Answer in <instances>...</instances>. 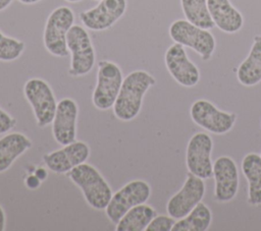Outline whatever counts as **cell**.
<instances>
[{
	"instance_id": "cell-1",
	"label": "cell",
	"mask_w": 261,
	"mask_h": 231,
	"mask_svg": "<svg viewBox=\"0 0 261 231\" xmlns=\"http://www.w3.org/2000/svg\"><path fill=\"white\" fill-rule=\"evenodd\" d=\"M155 83V77L146 70L129 72L123 78L112 107L116 118L121 121L134 120L141 111L145 94Z\"/></svg>"
},
{
	"instance_id": "cell-2",
	"label": "cell",
	"mask_w": 261,
	"mask_h": 231,
	"mask_svg": "<svg viewBox=\"0 0 261 231\" xmlns=\"http://www.w3.org/2000/svg\"><path fill=\"white\" fill-rule=\"evenodd\" d=\"M66 176L82 190L86 201L93 209H106L113 193L108 182L94 166L85 162L68 171Z\"/></svg>"
},
{
	"instance_id": "cell-3",
	"label": "cell",
	"mask_w": 261,
	"mask_h": 231,
	"mask_svg": "<svg viewBox=\"0 0 261 231\" xmlns=\"http://www.w3.org/2000/svg\"><path fill=\"white\" fill-rule=\"evenodd\" d=\"M73 22L74 13L70 7L62 5L51 11L43 34L44 47L51 55L66 57L69 54L66 39Z\"/></svg>"
},
{
	"instance_id": "cell-4",
	"label": "cell",
	"mask_w": 261,
	"mask_h": 231,
	"mask_svg": "<svg viewBox=\"0 0 261 231\" xmlns=\"http://www.w3.org/2000/svg\"><path fill=\"white\" fill-rule=\"evenodd\" d=\"M169 37L174 43L198 53L203 61H209L215 51V38L209 30L199 27L187 19H176L169 26Z\"/></svg>"
},
{
	"instance_id": "cell-5",
	"label": "cell",
	"mask_w": 261,
	"mask_h": 231,
	"mask_svg": "<svg viewBox=\"0 0 261 231\" xmlns=\"http://www.w3.org/2000/svg\"><path fill=\"white\" fill-rule=\"evenodd\" d=\"M67 49L70 53L68 73L77 77L88 74L95 64V49L86 27L73 24L67 34Z\"/></svg>"
},
{
	"instance_id": "cell-6",
	"label": "cell",
	"mask_w": 261,
	"mask_h": 231,
	"mask_svg": "<svg viewBox=\"0 0 261 231\" xmlns=\"http://www.w3.org/2000/svg\"><path fill=\"white\" fill-rule=\"evenodd\" d=\"M123 80L120 67L108 60L98 62L97 83L93 92V105L102 111L113 107Z\"/></svg>"
},
{
	"instance_id": "cell-7",
	"label": "cell",
	"mask_w": 261,
	"mask_h": 231,
	"mask_svg": "<svg viewBox=\"0 0 261 231\" xmlns=\"http://www.w3.org/2000/svg\"><path fill=\"white\" fill-rule=\"evenodd\" d=\"M23 94L33 109L37 125L42 128L51 124L57 102L48 82L42 78H31L24 83Z\"/></svg>"
},
{
	"instance_id": "cell-8",
	"label": "cell",
	"mask_w": 261,
	"mask_h": 231,
	"mask_svg": "<svg viewBox=\"0 0 261 231\" xmlns=\"http://www.w3.org/2000/svg\"><path fill=\"white\" fill-rule=\"evenodd\" d=\"M150 195L151 186L148 182L141 179L129 181L112 194L105 209L106 216L111 223L116 225L128 210L138 205L145 204Z\"/></svg>"
},
{
	"instance_id": "cell-9",
	"label": "cell",
	"mask_w": 261,
	"mask_h": 231,
	"mask_svg": "<svg viewBox=\"0 0 261 231\" xmlns=\"http://www.w3.org/2000/svg\"><path fill=\"white\" fill-rule=\"evenodd\" d=\"M192 120L214 134H224L228 132L237 121V114L218 109L207 100L195 101L190 109Z\"/></svg>"
},
{
	"instance_id": "cell-10",
	"label": "cell",
	"mask_w": 261,
	"mask_h": 231,
	"mask_svg": "<svg viewBox=\"0 0 261 231\" xmlns=\"http://www.w3.org/2000/svg\"><path fill=\"white\" fill-rule=\"evenodd\" d=\"M212 138L206 132H197L191 136L186 152V164L190 173L202 179L212 176Z\"/></svg>"
},
{
	"instance_id": "cell-11",
	"label": "cell",
	"mask_w": 261,
	"mask_h": 231,
	"mask_svg": "<svg viewBox=\"0 0 261 231\" xmlns=\"http://www.w3.org/2000/svg\"><path fill=\"white\" fill-rule=\"evenodd\" d=\"M204 194V179L189 172L181 188L167 201V214L175 220L186 217L200 201H202Z\"/></svg>"
},
{
	"instance_id": "cell-12",
	"label": "cell",
	"mask_w": 261,
	"mask_h": 231,
	"mask_svg": "<svg viewBox=\"0 0 261 231\" xmlns=\"http://www.w3.org/2000/svg\"><path fill=\"white\" fill-rule=\"evenodd\" d=\"M126 8V0H101L95 7L82 11L79 17L86 28L101 32L110 28L119 20Z\"/></svg>"
},
{
	"instance_id": "cell-13",
	"label": "cell",
	"mask_w": 261,
	"mask_h": 231,
	"mask_svg": "<svg viewBox=\"0 0 261 231\" xmlns=\"http://www.w3.org/2000/svg\"><path fill=\"white\" fill-rule=\"evenodd\" d=\"M164 62L169 74L180 85L192 88L199 82V68L189 59L182 45L174 43L169 46L164 55Z\"/></svg>"
},
{
	"instance_id": "cell-14",
	"label": "cell",
	"mask_w": 261,
	"mask_h": 231,
	"mask_svg": "<svg viewBox=\"0 0 261 231\" xmlns=\"http://www.w3.org/2000/svg\"><path fill=\"white\" fill-rule=\"evenodd\" d=\"M212 175L215 180V199L219 203L233 199L239 189V171L236 162L227 156L217 158L213 163Z\"/></svg>"
},
{
	"instance_id": "cell-15",
	"label": "cell",
	"mask_w": 261,
	"mask_h": 231,
	"mask_svg": "<svg viewBox=\"0 0 261 231\" xmlns=\"http://www.w3.org/2000/svg\"><path fill=\"white\" fill-rule=\"evenodd\" d=\"M79 106L74 100L64 98L57 103L52 121V134L55 141L65 146L76 140Z\"/></svg>"
},
{
	"instance_id": "cell-16",
	"label": "cell",
	"mask_w": 261,
	"mask_h": 231,
	"mask_svg": "<svg viewBox=\"0 0 261 231\" xmlns=\"http://www.w3.org/2000/svg\"><path fill=\"white\" fill-rule=\"evenodd\" d=\"M90 156L89 146L81 140L63 146V148L43 156L46 167L57 174L70 171L80 164L85 163Z\"/></svg>"
},
{
	"instance_id": "cell-17",
	"label": "cell",
	"mask_w": 261,
	"mask_h": 231,
	"mask_svg": "<svg viewBox=\"0 0 261 231\" xmlns=\"http://www.w3.org/2000/svg\"><path fill=\"white\" fill-rule=\"evenodd\" d=\"M207 4L212 20L220 31L226 34L241 31L244 17L229 0H207Z\"/></svg>"
},
{
	"instance_id": "cell-18",
	"label": "cell",
	"mask_w": 261,
	"mask_h": 231,
	"mask_svg": "<svg viewBox=\"0 0 261 231\" xmlns=\"http://www.w3.org/2000/svg\"><path fill=\"white\" fill-rule=\"evenodd\" d=\"M237 78L245 86H253L261 81V36L253 39L250 52L246 59L239 65Z\"/></svg>"
},
{
	"instance_id": "cell-19",
	"label": "cell",
	"mask_w": 261,
	"mask_h": 231,
	"mask_svg": "<svg viewBox=\"0 0 261 231\" xmlns=\"http://www.w3.org/2000/svg\"><path fill=\"white\" fill-rule=\"evenodd\" d=\"M32 147V140L23 133L11 132L0 138V173L8 170L14 161Z\"/></svg>"
},
{
	"instance_id": "cell-20",
	"label": "cell",
	"mask_w": 261,
	"mask_h": 231,
	"mask_svg": "<svg viewBox=\"0 0 261 231\" xmlns=\"http://www.w3.org/2000/svg\"><path fill=\"white\" fill-rule=\"evenodd\" d=\"M242 171L248 181V203L261 205V155L247 154L242 161Z\"/></svg>"
},
{
	"instance_id": "cell-21",
	"label": "cell",
	"mask_w": 261,
	"mask_h": 231,
	"mask_svg": "<svg viewBox=\"0 0 261 231\" xmlns=\"http://www.w3.org/2000/svg\"><path fill=\"white\" fill-rule=\"evenodd\" d=\"M156 211L149 205L141 204L128 210L117 222L116 231H145Z\"/></svg>"
},
{
	"instance_id": "cell-22",
	"label": "cell",
	"mask_w": 261,
	"mask_h": 231,
	"mask_svg": "<svg viewBox=\"0 0 261 231\" xmlns=\"http://www.w3.org/2000/svg\"><path fill=\"white\" fill-rule=\"evenodd\" d=\"M212 222L210 209L200 201L186 217L177 220L171 231H206Z\"/></svg>"
},
{
	"instance_id": "cell-23",
	"label": "cell",
	"mask_w": 261,
	"mask_h": 231,
	"mask_svg": "<svg viewBox=\"0 0 261 231\" xmlns=\"http://www.w3.org/2000/svg\"><path fill=\"white\" fill-rule=\"evenodd\" d=\"M180 6L186 19L191 23L205 30H211L215 26L208 9L207 0H180Z\"/></svg>"
},
{
	"instance_id": "cell-24",
	"label": "cell",
	"mask_w": 261,
	"mask_h": 231,
	"mask_svg": "<svg viewBox=\"0 0 261 231\" xmlns=\"http://www.w3.org/2000/svg\"><path fill=\"white\" fill-rule=\"evenodd\" d=\"M24 49L25 44L22 41L8 37L0 31V61H14L22 55Z\"/></svg>"
},
{
	"instance_id": "cell-25",
	"label": "cell",
	"mask_w": 261,
	"mask_h": 231,
	"mask_svg": "<svg viewBox=\"0 0 261 231\" xmlns=\"http://www.w3.org/2000/svg\"><path fill=\"white\" fill-rule=\"evenodd\" d=\"M175 222V219L169 215H156L147 226L146 231H171Z\"/></svg>"
},
{
	"instance_id": "cell-26",
	"label": "cell",
	"mask_w": 261,
	"mask_h": 231,
	"mask_svg": "<svg viewBox=\"0 0 261 231\" xmlns=\"http://www.w3.org/2000/svg\"><path fill=\"white\" fill-rule=\"evenodd\" d=\"M16 124L15 118L9 115L0 107V134H4L12 129Z\"/></svg>"
},
{
	"instance_id": "cell-27",
	"label": "cell",
	"mask_w": 261,
	"mask_h": 231,
	"mask_svg": "<svg viewBox=\"0 0 261 231\" xmlns=\"http://www.w3.org/2000/svg\"><path fill=\"white\" fill-rule=\"evenodd\" d=\"M5 229V213L3 208L0 206V231Z\"/></svg>"
},
{
	"instance_id": "cell-28",
	"label": "cell",
	"mask_w": 261,
	"mask_h": 231,
	"mask_svg": "<svg viewBox=\"0 0 261 231\" xmlns=\"http://www.w3.org/2000/svg\"><path fill=\"white\" fill-rule=\"evenodd\" d=\"M13 0H0V11L6 9L11 3H12Z\"/></svg>"
},
{
	"instance_id": "cell-29",
	"label": "cell",
	"mask_w": 261,
	"mask_h": 231,
	"mask_svg": "<svg viewBox=\"0 0 261 231\" xmlns=\"http://www.w3.org/2000/svg\"><path fill=\"white\" fill-rule=\"evenodd\" d=\"M22 4H35L41 0H18Z\"/></svg>"
},
{
	"instance_id": "cell-30",
	"label": "cell",
	"mask_w": 261,
	"mask_h": 231,
	"mask_svg": "<svg viewBox=\"0 0 261 231\" xmlns=\"http://www.w3.org/2000/svg\"><path fill=\"white\" fill-rule=\"evenodd\" d=\"M65 1H67V2H69V3H76V2H80V1H82V0H65Z\"/></svg>"
},
{
	"instance_id": "cell-31",
	"label": "cell",
	"mask_w": 261,
	"mask_h": 231,
	"mask_svg": "<svg viewBox=\"0 0 261 231\" xmlns=\"http://www.w3.org/2000/svg\"><path fill=\"white\" fill-rule=\"evenodd\" d=\"M93 1H101V0H93Z\"/></svg>"
}]
</instances>
